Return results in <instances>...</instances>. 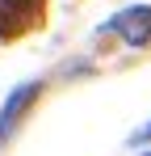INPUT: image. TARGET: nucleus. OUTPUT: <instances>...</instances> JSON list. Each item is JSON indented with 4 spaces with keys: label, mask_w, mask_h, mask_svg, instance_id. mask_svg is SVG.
<instances>
[{
    "label": "nucleus",
    "mask_w": 151,
    "mask_h": 156,
    "mask_svg": "<svg viewBox=\"0 0 151 156\" xmlns=\"http://www.w3.org/2000/svg\"><path fill=\"white\" fill-rule=\"evenodd\" d=\"M34 97H38V84H34V80L8 93V101H4V110H0V139H8V135H13V127L21 122V110L34 101Z\"/></svg>",
    "instance_id": "2"
},
{
    "label": "nucleus",
    "mask_w": 151,
    "mask_h": 156,
    "mask_svg": "<svg viewBox=\"0 0 151 156\" xmlns=\"http://www.w3.org/2000/svg\"><path fill=\"white\" fill-rule=\"evenodd\" d=\"M147 139H151V122H147V127H139V131H134V139H130V144L139 148V144H147Z\"/></svg>",
    "instance_id": "3"
},
{
    "label": "nucleus",
    "mask_w": 151,
    "mask_h": 156,
    "mask_svg": "<svg viewBox=\"0 0 151 156\" xmlns=\"http://www.w3.org/2000/svg\"><path fill=\"white\" fill-rule=\"evenodd\" d=\"M109 30L122 34L126 47H147L151 42V9L147 4H143V9H126V13H118V17L109 21Z\"/></svg>",
    "instance_id": "1"
}]
</instances>
